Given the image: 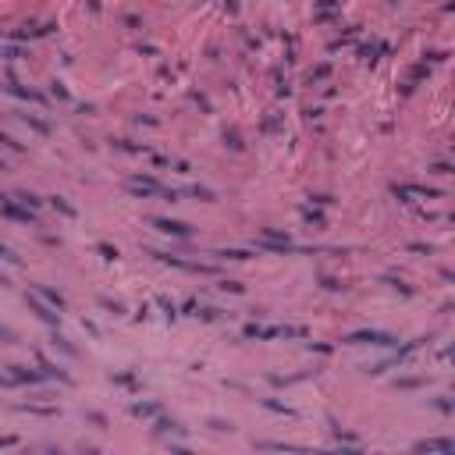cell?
<instances>
[{"label":"cell","instance_id":"cell-1","mask_svg":"<svg viewBox=\"0 0 455 455\" xmlns=\"http://www.w3.org/2000/svg\"><path fill=\"white\" fill-rule=\"evenodd\" d=\"M160 231H174V235H185V224H171V221H157Z\"/></svg>","mask_w":455,"mask_h":455}]
</instances>
